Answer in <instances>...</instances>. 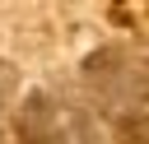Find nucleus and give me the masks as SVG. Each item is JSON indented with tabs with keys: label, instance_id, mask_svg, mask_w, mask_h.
Instances as JSON below:
<instances>
[{
	"label": "nucleus",
	"instance_id": "f03ea898",
	"mask_svg": "<svg viewBox=\"0 0 149 144\" xmlns=\"http://www.w3.org/2000/svg\"><path fill=\"white\" fill-rule=\"evenodd\" d=\"M0 144H9V135H5V125H0Z\"/></svg>",
	"mask_w": 149,
	"mask_h": 144
},
{
	"label": "nucleus",
	"instance_id": "f257e3e1",
	"mask_svg": "<svg viewBox=\"0 0 149 144\" xmlns=\"http://www.w3.org/2000/svg\"><path fill=\"white\" fill-rule=\"evenodd\" d=\"M14 135H19V144H112L98 111L65 102V98H51L42 88L23 98Z\"/></svg>",
	"mask_w": 149,
	"mask_h": 144
}]
</instances>
